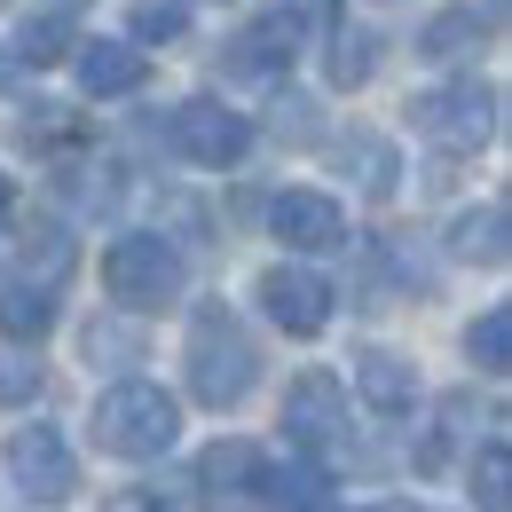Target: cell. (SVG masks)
I'll return each instance as SVG.
<instances>
[{"label": "cell", "mask_w": 512, "mask_h": 512, "mask_svg": "<svg viewBox=\"0 0 512 512\" xmlns=\"http://www.w3.org/2000/svg\"><path fill=\"white\" fill-rule=\"evenodd\" d=\"M142 48L134 40H79V87L95 95V103H119V95H134L142 87Z\"/></svg>", "instance_id": "obj_12"}, {"label": "cell", "mask_w": 512, "mask_h": 512, "mask_svg": "<svg viewBox=\"0 0 512 512\" xmlns=\"http://www.w3.org/2000/svg\"><path fill=\"white\" fill-rule=\"evenodd\" d=\"M71 48H79V40H71V16H64V8H40V16L16 32V48H8V56L40 71V64H56V56H71Z\"/></svg>", "instance_id": "obj_19"}, {"label": "cell", "mask_w": 512, "mask_h": 512, "mask_svg": "<svg viewBox=\"0 0 512 512\" xmlns=\"http://www.w3.org/2000/svg\"><path fill=\"white\" fill-rule=\"evenodd\" d=\"M473 497H481V512L512 505V449H505V434H489V442L473 449Z\"/></svg>", "instance_id": "obj_21"}, {"label": "cell", "mask_w": 512, "mask_h": 512, "mask_svg": "<svg viewBox=\"0 0 512 512\" xmlns=\"http://www.w3.org/2000/svg\"><path fill=\"white\" fill-rule=\"evenodd\" d=\"M284 434L300 449H331L347 434V386L331 379V371H300V379L284 386Z\"/></svg>", "instance_id": "obj_9"}, {"label": "cell", "mask_w": 512, "mask_h": 512, "mask_svg": "<svg viewBox=\"0 0 512 512\" xmlns=\"http://www.w3.org/2000/svg\"><path fill=\"white\" fill-rule=\"evenodd\" d=\"M331 158L355 174V190H363V197H394V174H402V166H394V150H386L371 127H347L339 142H331Z\"/></svg>", "instance_id": "obj_15"}, {"label": "cell", "mask_w": 512, "mask_h": 512, "mask_svg": "<svg viewBox=\"0 0 512 512\" xmlns=\"http://www.w3.org/2000/svg\"><path fill=\"white\" fill-rule=\"evenodd\" d=\"M0 457H8V481H16L32 505H64L71 489H79V457H71V442L56 426H16Z\"/></svg>", "instance_id": "obj_6"}, {"label": "cell", "mask_w": 512, "mask_h": 512, "mask_svg": "<svg viewBox=\"0 0 512 512\" xmlns=\"http://www.w3.org/2000/svg\"><path fill=\"white\" fill-rule=\"evenodd\" d=\"M355 394H363L379 418H402V410H418V371H410L394 347H363V355H355Z\"/></svg>", "instance_id": "obj_13"}, {"label": "cell", "mask_w": 512, "mask_h": 512, "mask_svg": "<svg viewBox=\"0 0 512 512\" xmlns=\"http://www.w3.org/2000/svg\"><path fill=\"white\" fill-rule=\"evenodd\" d=\"M253 505H268V512H323L331 505V473H323L316 457H300V465H260V497Z\"/></svg>", "instance_id": "obj_14"}, {"label": "cell", "mask_w": 512, "mask_h": 512, "mask_svg": "<svg viewBox=\"0 0 512 512\" xmlns=\"http://www.w3.org/2000/svg\"><path fill=\"white\" fill-rule=\"evenodd\" d=\"M371 71H379V40L363 24H339L331 32V87H363Z\"/></svg>", "instance_id": "obj_22"}, {"label": "cell", "mask_w": 512, "mask_h": 512, "mask_svg": "<svg viewBox=\"0 0 512 512\" xmlns=\"http://www.w3.org/2000/svg\"><path fill=\"white\" fill-rule=\"evenodd\" d=\"M16 71H24V64H16V56H8V48H0V87H8V79H16Z\"/></svg>", "instance_id": "obj_29"}, {"label": "cell", "mask_w": 512, "mask_h": 512, "mask_svg": "<svg viewBox=\"0 0 512 512\" xmlns=\"http://www.w3.org/2000/svg\"><path fill=\"white\" fill-rule=\"evenodd\" d=\"M410 127L426 134L442 158H473L489 134H497V87L489 79H442L410 103Z\"/></svg>", "instance_id": "obj_4"}, {"label": "cell", "mask_w": 512, "mask_h": 512, "mask_svg": "<svg viewBox=\"0 0 512 512\" xmlns=\"http://www.w3.org/2000/svg\"><path fill=\"white\" fill-rule=\"evenodd\" d=\"M103 284H111V300H119V308L150 316V308H174V300H182L190 260L174 253L158 229H134V237H119V245L103 253Z\"/></svg>", "instance_id": "obj_3"}, {"label": "cell", "mask_w": 512, "mask_h": 512, "mask_svg": "<svg viewBox=\"0 0 512 512\" xmlns=\"http://www.w3.org/2000/svg\"><path fill=\"white\" fill-rule=\"evenodd\" d=\"M103 512H174V505H158V489H119Z\"/></svg>", "instance_id": "obj_26"}, {"label": "cell", "mask_w": 512, "mask_h": 512, "mask_svg": "<svg viewBox=\"0 0 512 512\" xmlns=\"http://www.w3.org/2000/svg\"><path fill=\"white\" fill-rule=\"evenodd\" d=\"M166 142H174L190 166L229 174V166H245V158H253V119H245V111H229L221 95H190V103L166 119Z\"/></svg>", "instance_id": "obj_5"}, {"label": "cell", "mask_w": 512, "mask_h": 512, "mask_svg": "<svg viewBox=\"0 0 512 512\" xmlns=\"http://www.w3.org/2000/svg\"><path fill=\"white\" fill-rule=\"evenodd\" d=\"M268 229L292 253H331V245H347V205L323 190H276L268 197Z\"/></svg>", "instance_id": "obj_10"}, {"label": "cell", "mask_w": 512, "mask_h": 512, "mask_svg": "<svg viewBox=\"0 0 512 512\" xmlns=\"http://www.w3.org/2000/svg\"><path fill=\"white\" fill-rule=\"evenodd\" d=\"M253 379H260V347L221 300H205L190 316V394L205 410H237L253 394Z\"/></svg>", "instance_id": "obj_2"}, {"label": "cell", "mask_w": 512, "mask_h": 512, "mask_svg": "<svg viewBox=\"0 0 512 512\" xmlns=\"http://www.w3.org/2000/svg\"><path fill=\"white\" fill-rule=\"evenodd\" d=\"M134 40H158V48H174L182 32H190V16H182V0H134Z\"/></svg>", "instance_id": "obj_23"}, {"label": "cell", "mask_w": 512, "mask_h": 512, "mask_svg": "<svg viewBox=\"0 0 512 512\" xmlns=\"http://www.w3.org/2000/svg\"><path fill=\"white\" fill-rule=\"evenodd\" d=\"M292 56H300V16H292V8H268V16H253V24L221 48V71H229V79H284Z\"/></svg>", "instance_id": "obj_8"}, {"label": "cell", "mask_w": 512, "mask_h": 512, "mask_svg": "<svg viewBox=\"0 0 512 512\" xmlns=\"http://www.w3.org/2000/svg\"><path fill=\"white\" fill-rule=\"evenodd\" d=\"M48 323H56V292L48 284H8L0 292V339H16V347H40L48 339Z\"/></svg>", "instance_id": "obj_16"}, {"label": "cell", "mask_w": 512, "mask_h": 512, "mask_svg": "<svg viewBox=\"0 0 512 512\" xmlns=\"http://www.w3.org/2000/svg\"><path fill=\"white\" fill-rule=\"evenodd\" d=\"M79 347H87V363H111V371L142 355V339H134V323H87V339H79Z\"/></svg>", "instance_id": "obj_24"}, {"label": "cell", "mask_w": 512, "mask_h": 512, "mask_svg": "<svg viewBox=\"0 0 512 512\" xmlns=\"http://www.w3.org/2000/svg\"><path fill=\"white\" fill-rule=\"evenodd\" d=\"M481 32H489V16L481 8H442V16H426V32H418V56H434V64H449V56H465V48H481Z\"/></svg>", "instance_id": "obj_17"}, {"label": "cell", "mask_w": 512, "mask_h": 512, "mask_svg": "<svg viewBox=\"0 0 512 512\" xmlns=\"http://www.w3.org/2000/svg\"><path fill=\"white\" fill-rule=\"evenodd\" d=\"M465 355H473V371H512V308H481L465 331Z\"/></svg>", "instance_id": "obj_20"}, {"label": "cell", "mask_w": 512, "mask_h": 512, "mask_svg": "<svg viewBox=\"0 0 512 512\" xmlns=\"http://www.w3.org/2000/svg\"><path fill=\"white\" fill-rule=\"evenodd\" d=\"M260 308H268L276 331L316 339L323 323H331V308H339V292H331V276L300 268V260H284V268H268V276H260Z\"/></svg>", "instance_id": "obj_7"}, {"label": "cell", "mask_w": 512, "mask_h": 512, "mask_svg": "<svg viewBox=\"0 0 512 512\" xmlns=\"http://www.w3.org/2000/svg\"><path fill=\"white\" fill-rule=\"evenodd\" d=\"M292 16H308V24H331V0H284Z\"/></svg>", "instance_id": "obj_27"}, {"label": "cell", "mask_w": 512, "mask_h": 512, "mask_svg": "<svg viewBox=\"0 0 512 512\" xmlns=\"http://www.w3.org/2000/svg\"><path fill=\"white\" fill-rule=\"evenodd\" d=\"M40 394V355H16V339L0 347V402H32Z\"/></svg>", "instance_id": "obj_25"}, {"label": "cell", "mask_w": 512, "mask_h": 512, "mask_svg": "<svg viewBox=\"0 0 512 512\" xmlns=\"http://www.w3.org/2000/svg\"><path fill=\"white\" fill-rule=\"evenodd\" d=\"M449 253H457V260H481V268H497V260H505V205H473V213H457Z\"/></svg>", "instance_id": "obj_18"}, {"label": "cell", "mask_w": 512, "mask_h": 512, "mask_svg": "<svg viewBox=\"0 0 512 512\" xmlns=\"http://www.w3.org/2000/svg\"><path fill=\"white\" fill-rule=\"evenodd\" d=\"M8 213H16V190H8V174H0V221H8Z\"/></svg>", "instance_id": "obj_28"}, {"label": "cell", "mask_w": 512, "mask_h": 512, "mask_svg": "<svg viewBox=\"0 0 512 512\" xmlns=\"http://www.w3.org/2000/svg\"><path fill=\"white\" fill-rule=\"evenodd\" d=\"M379 512H426V505H379Z\"/></svg>", "instance_id": "obj_30"}, {"label": "cell", "mask_w": 512, "mask_h": 512, "mask_svg": "<svg viewBox=\"0 0 512 512\" xmlns=\"http://www.w3.org/2000/svg\"><path fill=\"white\" fill-rule=\"evenodd\" d=\"M260 465H268V457H260L253 442H237V434L213 442L205 457H197V489H205V505H253V497H260Z\"/></svg>", "instance_id": "obj_11"}, {"label": "cell", "mask_w": 512, "mask_h": 512, "mask_svg": "<svg viewBox=\"0 0 512 512\" xmlns=\"http://www.w3.org/2000/svg\"><path fill=\"white\" fill-rule=\"evenodd\" d=\"M95 449H111V457H127V465H142V457H166L174 449V434H182V402L166 394V386L150 379H119L95 394Z\"/></svg>", "instance_id": "obj_1"}]
</instances>
